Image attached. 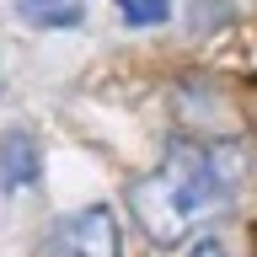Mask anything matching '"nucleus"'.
<instances>
[{
	"label": "nucleus",
	"mask_w": 257,
	"mask_h": 257,
	"mask_svg": "<svg viewBox=\"0 0 257 257\" xmlns=\"http://www.w3.org/2000/svg\"><path fill=\"white\" fill-rule=\"evenodd\" d=\"M118 252H123V230L107 204L75 209L54 220V230L43 236V257H118Z\"/></svg>",
	"instance_id": "2"
},
{
	"label": "nucleus",
	"mask_w": 257,
	"mask_h": 257,
	"mask_svg": "<svg viewBox=\"0 0 257 257\" xmlns=\"http://www.w3.org/2000/svg\"><path fill=\"white\" fill-rule=\"evenodd\" d=\"M246 166H252L246 145L177 140L156 172L128 182V214H134V225L156 246H177V241H188L209 214H220L241 193Z\"/></svg>",
	"instance_id": "1"
},
{
	"label": "nucleus",
	"mask_w": 257,
	"mask_h": 257,
	"mask_svg": "<svg viewBox=\"0 0 257 257\" xmlns=\"http://www.w3.org/2000/svg\"><path fill=\"white\" fill-rule=\"evenodd\" d=\"M0 172H6V188L22 193L27 182H38L43 172V150L32 140L27 128H6V140H0Z\"/></svg>",
	"instance_id": "3"
},
{
	"label": "nucleus",
	"mask_w": 257,
	"mask_h": 257,
	"mask_svg": "<svg viewBox=\"0 0 257 257\" xmlns=\"http://www.w3.org/2000/svg\"><path fill=\"white\" fill-rule=\"evenodd\" d=\"M112 6H118V16L128 27H161L172 16V0H112Z\"/></svg>",
	"instance_id": "5"
},
{
	"label": "nucleus",
	"mask_w": 257,
	"mask_h": 257,
	"mask_svg": "<svg viewBox=\"0 0 257 257\" xmlns=\"http://www.w3.org/2000/svg\"><path fill=\"white\" fill-rule=\"evenodd\" d=\"M188 257H225V246H220L214 236H204V241H193V252H188Z\"/></svg>",
	"instance_id": "6"
},
{
	"label": "nucleus",
	"mask_w": 257,
	"mask_h": 257,
	"mask_svg": "<svg viewBox=\"0 0 257 257\" xmlns=\"http://www.w3.org/2000/svg\"><path fill=\"white\" fill-rule=\"evenodd\" d=\"M16 16L27 27L59 32V27H75L80 16H86V0H16Z\"/></svg>",
	"instance_id": "4"
}]
</instances>
